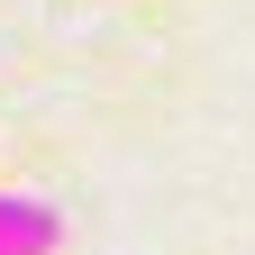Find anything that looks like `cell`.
<instances>
[]
</instances>
